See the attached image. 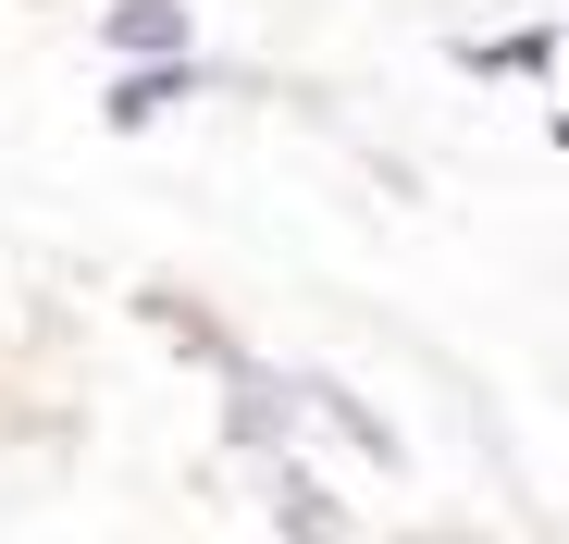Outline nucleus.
I'll return each instance as SVG.
<instances>
[{"label": "nucleus", "instance_id": "nucleus-1", "mask_svg": "<svg viewBox=\"0 0 569 544\" xmlns=\"http://www.w3.org/2000/svg\"><path fill=\"white\" fill-rule=\"evenodd\" d=\"M100 38H112L124 62H186V50H199V13H186V0H112Z\"/></svg>", "mask_w": 569, "mask_h": 544}, {"label": "nucleus", "instance_id": "nucleus-2", "mask_svg": "<svg viewBox=\"0 0 569 544\" xmlns=\"http://www.w3.org/2000/svg\"><path fill=\"white\" fill-rule=\"evenodd\" d=\"M557 50H569L557 26H496V38H470L458 62H470V74H508V87H545V74H557Z\"/></svg>", "mask_w": 569, "mask_h": 544}]
</instances>
